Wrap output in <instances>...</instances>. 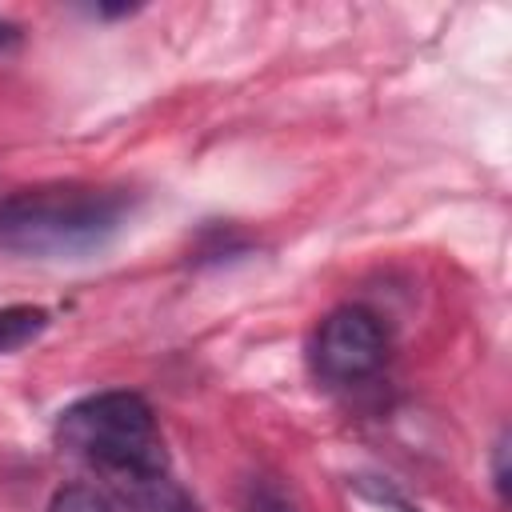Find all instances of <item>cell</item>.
<instances>
[{"instance_id": "cell-1", "label": "cell", "mask_w": 512, "mask_h": 512, "mask_svg": "<svg viewBox=\"0 0 512 512\" xmlns=\"http://www.w3.org/2000/svg\"><path fill=\"white\" fill-rule=\"evenodd\" d=\"M56 444L112 480L140 512H152L176 488L156 412L140 392L108 388L68 404L56 420Z\"/></svg>"}, {"instance_id": "cell-2", "label": "cell", "mask_w": 512, "mask_h": 512, "mask_svg": "<svg viewBox=\"0 0 512 512\" xmlns=\"http://www.w3.org/2000/svg\"><path fill=\"white\" fill-rule=\"evenodd\" d=\"M132 196L104 184H40L0 200V252L28 260H84L116 240Z\"/></svg>"}, {"instance_id": "cell-3", "label": "cell", "mask_w": 512, "mask_h": 512, "mask_svg": "<svg viewBox=\"0 0 512 512\" xmlns=\"http://www.w3.org/2000/svg\"><path fill=\"white\" fill-rule=\"evenodd\" d=\"M388 356V336L376 312L360 304L332 308L312 336V368L328 384H360L380 372Z\"/></svg>"}, {"instance_id": "cell-4", "label": "cell", "mask_w": 512, "mask_h": 512, "mask_svg": "<svg viewBox=\"0 0 512 512\" xmlns=\"http://www.w3.org/2000/svg\"><path fill=\"white\" fill-rule=\"evenodd\" d=\"M52 324V312L40 304H4L0 308V356L36 344Z\"/></svg>"}, {"instance_id": "cell-5", "label": "cell", "mask_w": 512, "mask_h": 512, "mask_svg": "<svg viewBox=\"0 0 512 512\" xmlns=\"http://www.w3.org/2000/svg\"><path fill=\"white\" fill-rule=\"evenodd\" d=\"M44 512H116V508L92 484H64V488L52 492Z\"/></svg>"}, {"instance_id": "cell-6", "label": "cell", "mask_w": 512, "mask_h": 512, "mask_svg": "<svg viewBox=\"0 0 512 512\" xmlns=\"http://www.w3.org/2000/svg\"><path fill=\"white\" fill-rule=\"evenodd\" d=\"M244 512H296V508L288 504V496H284L276 484L252 480L248 492H244Z\"/></svg>"}, {"instance_id": "cell-7", "label": "cell", "mask_w": 512, "mask_h": 512, "mask_svg": "<svg viewBox=\"0 0 512 512\" xmlns=\"http://www.w3.org/2000/svg\"><path fill=\"white\" fill-rule=\"evenodd\" d=\"M492 488H496V500L500 504H508V436L500 432L496 440H492Z\"/></svg>"}, {"instance_id": "cell-8", "label": "cell", "mask_w": 512, "mask_h": 512, "mask_svg": "<svg viewBox=\"0 0 512 512\" xmlns=\"http://www.w3.org/2000/svg\"><path fill=\"white\" fill-rule=\"evenodd\" d=\"M356 488H360L364 496H372L376 504H388V508H396V512H416L400 492L388 488V480H372V484H368V480H356Z\"/></svg>"}, {"instance_id": "cell-9", "label": "cell", "mask_w": 512, "mask_h": 512, "mask_svg": "<svg viewBox=\"0 0 512 512\" xmlns=\"http://www.w3.org/2000/svg\"><path fill=\"white\" fill-rule=\"evenodd\" d=\"M152 512H200V508H196V504H192V500H188L180 488H172V492H168V496H164V500H160Z\"/></svg>"}, {"instance_id": "cell-10", "label": "cell", "mask_w": 512, "mask_h": 512, "mask_svg": "<svg viewBox=\"0 0 512 512\" xmlns=\"http://www.w3.org/2000/svg\"><path fill=\"white\" fill-rule=\"evenodd\" d=\"M8 44H16V28L0 20V48H8Z\"/></svg>"}]
</instances>
